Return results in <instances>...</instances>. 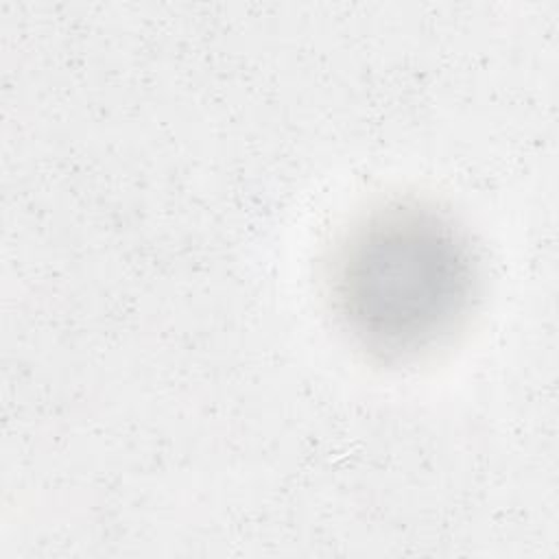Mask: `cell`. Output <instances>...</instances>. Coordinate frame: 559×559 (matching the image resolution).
Here are the masks:
<instances>
[{"instance_id":"cell-1","label":"cell","mask_w":559,"mask_h":559,"mask_svg":"<svg viewBox=\"0 0 559 559\" xmlns=\"http://www.w3.org/2000/svg\"><path fill=\"white\" fill-rule=\"evenodd\" d=\"M332 295L352 336L386 358L439 345L474 295L472 253L459 229L419 205H389L349 231Z\"/></svg>"}]
</instances>
